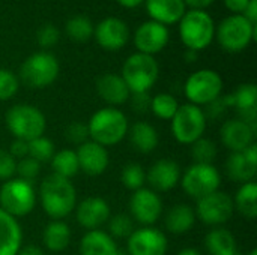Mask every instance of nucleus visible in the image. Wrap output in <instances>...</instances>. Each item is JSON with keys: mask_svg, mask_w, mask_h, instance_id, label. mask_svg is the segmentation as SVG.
<instances>
[{"mask_svg": "<svg viewBox=\"0 0 257 255\" xmlns=\"http://www.w3.org/2000/svg\"><path fill=\"white\" fill-rule=\"evenodd\" d=\"M39 197L44 212L51 219L66 218L77 206V191L74 185L60 176H47L39 188Z\"/></svg>", "mask_w": 257, "mask_h": 255, "instance_id": "f257e3e1", "label": "nucleus"}, {"mask_svg": "<svg viewBox=\"0 0 257 255\" xmlns=\"http://www.w3.org/2000/svg\"><path fill=\"white\" fill-rule=\"evenodd\" d=\"M128 119L126 116L114 108V107H105L93 113L87 123L89 137L92 141L108 147L116 146L120 143L125 135L128 134Z\"/></svg>", "mask_w": 257, "mask_h": 255, "instance_id": "f03ea898", "label": "nucleus"}, {"mask_svg": "<svg viewBox=\"0 0 257 255\" xmlns=\"http://www.w3.org/2000/svg\"><path fill=\"white\" fill-rule=\"evenodd\" d=\"M179 36L182 44L193 51L208 48L215 36V24L205 9H191L179 20Z\"/></svg>", "mask_w": 257, "mask_h": 255, "instance_id": "7ed1b4c3", "label": "nucleus"}, {"mask_svg": "<svg viewBox=\"0 0 257 255\" xmlns=\"http://www.w3.org/2000/svg\"><path fill=\"white\" fill-rule=\"evenodd\" d=\"M160 66L154 56L131 54L122 66V78L131 93H148L157 83Z\"/></svg>", "mask_w": 257, "mask_h": 255, "instance_id": "20e7f679", "label": "nucleus"}, {"mask_svg": "<svg viewBox=\"0 0 257 255\" xmlns=\"http://www.w3.org/2000/svg\"><path fill=\"white\" fill-rule=\"evenodd\" d=\"M5 120L9 132L15 138L24 141L42 137L47 128V120L42 111L29 104H18L11 107Z\"/></svg>", "mask_w": 257, "mask_h": 255, "instance_id": "39448f33", "label": "nucleus"}, {"mask_svg": "<svg viewBox=\"0 0 257 255\" xmlns=\"http://www.w3.org/2000/svg\"><path fill=\"white\" fill-rule=\"evenodd\" d=\"M36 192L32 183L21 179H9L0 186V209L12 218H23L33 212Z\"/></svg>", "mask_w": 257, "mask_h": 255, "instance_id": "423d86ee", "label": "nucleus"}, {"mask_svg": "<svg viewBox=\"0 0 257 255\" xmlns=\"http://www.w3.org/2000/svg\"><path fill=\"white\" fill-rule=\"evenodd\" d=\"M59 71L60 65L54 54L48 51H38L23 62L20 68V78L32 89H44L56 81Z\"/></svg>", "mask_w": 257, "mask_h": 255, "instance_id": "0eeeda50", "label": "nucleus"}, {"mask_svg": "<svg viewBox=\"0 0 257 255\" xmlns=\"http://www.w3.org/2000/svg\"><path fill=\"white\" fill-rule=\"evenodd\" d=\"M215 35L226 51L239 53L257 38V24H251L244 15L233 14L220 23Z\"/></svg>", "mask_w": 257, "mask_h": 255, "instance_id": "6e6552de", "label": "nucleus"}, {"mask_svg": "<svg viewBox=\"0 0 257 255\" xmlns=\"http://www.w3.org/2000/svg\"><path fill=\"white\" fill-rule=\"evenodd\" d=\"M205 111L193 104L179 105L176 114L172 119V134L181 144H193L203 137L206 131Z\"/></svg>", "mask_w": 257, "mask_h": 255, "instance_id": "1a4fd4ad", "label": "nucleus"}, {"mask_svg": "<svg viewBox=\"0 0 257 255\" xmlns=\"http://www.w3.org/2000/svg\"><path fill=\"white\" fill-rule=\"evenodd\" d=\"M185 96L193 105H208L218 99L223 92L221 75L212 69H200L185 81Z\"/></svg>", "mask_w": 257, "mask_h": 255, "instance_id": "9d476101", "label": "nucleus"}, {"mask_svg": "<svg viewBox=\"0 0 257 255\" xmlns=\"http://www.w3.org/2000/svg\"><path fill=\"white\" fill-rule=\"evenodd\" d=\"M179 183L185 194L199 200L218 191L221 176L212 164H193L181 176Z\"/></svg>", "mask_w": 257, "mask_h": 255, "instance_id": "9b49d317", "label": "nucleus"}, {"mask_svg": "<svg viewBox=\"0 0 257 255\" xmlns=\"http://www.w3.org/2000/svg\"><path fill=\"white\" fill-rule=\"evenodd\" d=\"M194 212L196 218L206 225H223L233 216V198L223 191H215L203 198H199Z\"/></svg>", "mask_w": 257, "mask_h": 255, "instance_id": "f8f14e48", "label": "nucleus"}, {"mask_svg": "<svg viewBox=\"0 0 257 255\" xmlns=\"http://www.w3.org/2000/svg\"><path fill=\"white\" fill-rule=\"evenodd\" d=\"M169 242L166 234L155 227L134 230L128 237V255H166Z\"/></svg>", "mask_w": 257, "mask_h": 255, "instance_id": "ddd939ff", "label": "nucleus"}, {"mask_svg": "<svg viewBox=\"0 0 257 255\" xmlns=\"http://www.w3.org/2000/svg\"><path fill=\"white\" fill-rule=\"evenodd\" d=\"M130 212L137 222L151 227L160 219L163 213V201L155 191L142 188L139 191H134V194L131 195Z\"/></svg>", "mask_w": 257, "mask_h": 255, "instance_id": "4468645a", "label": "nucleus"}, {"mask_svg": "<svg viewBox=\"0 0 257 255\" xmlns=\"http://www.w3.org/2000/svg\"><path fill=\"white\" fill-rule=\"evenodd\" d=\"M169 39H170V33L167 26L149 20L136 30L134 45L139 50V53L154 56L166 48Z\"/></svg>", "mask_w": 257, "mask_h": 255, "instance_id": "2eb2a0df", "label": "nucleus"}, {"mask_svg": "<svg viewBox=\"0 0 257 255\" xmlns=\"http://www.w3.org/2000/svg\"><path fill=\"white\" fill-rule=\"evenodd\" d=\"M93 36L104 50L117 51L126 45L130 39V29L120 18L107 17L93 27Z\"/></svg>", "mask_w": 257, "mask_h": 255, "instance_id": "dca6fc26", "label": "nucleus"}, {"mask_svg": "<svg viewBox=\"0 0 257 255\" xmlns=\"http://www.w3.org/2000/svg\"><path fill=\"white\" fill-rule=\"evenodd\" d=\"M220 137L223 144L232 152H242L251 144H254L256 125H250L241 119L227 120L220 129Z\"/></svg>", "mask_w": 257, "mask_h": 255, "instance_id": "f3484780", "label": "nucleus"}, {"mask_svg": "<svg viewBox=\"0 0 257 255\" xmlns=\"http://www.w3.org/2000/svg\"><path fill=\"white\" fill-rule=\"evenodd\" d=\"M226 173L230 180L241 185L253 182L257 174V146L251 144L242 152L232 153L226 162Z\"/></svg>", "mask_w": 257, "mask_h": 255, "instance_id": "a211bd4d", "label": "nucleus"}, {"mask_svg": "<svg viewBox=\"0 0 257 255\" xmlns=\"http://www.w3.org/2000/svg\"><path fill=\"white\" fill-rule=\"evenodd\" d=\"M80 170L87 176H101L108 167V152L104 146L87 140L77 149Z\"/></svg>", "mask_w": 257, "mask_h": 255, "instance_id": "6ab92c4d", "label": "nucleus"}, {"mask_svg": "<svg viewBox=\"0 0 257 255\" xmlns=\"http://www.w3.org/2000/svg\"><path fill=\"white\" fill-rule=\"evenodd\" d=\"M181 167L173 159L157 161L146 173V182H149L152 191L167 192L181 182Z\"/></svg>", "mask_w": 257, "mask_h": 255, "instance_id": "aec40b11", "label": "nucleus"}, {"mask_svg": "<svg viewBox=\"0 0 257 255\" xmlns=\"http://www.w3.org/2000/svg\"><path fill=\"white\" fill-rule=\"evenodd\" d=\"M77 207V221L86 230H98L104 225L110 216L111 210L108 203L101 197H89L83 200Z\"/></svg>", "mask_w": 257, "mask_h": 255, "instance_id": "412c9836", "label": "nucleus"}, {"mask_svg": "<svg viewBox=\"0 0 257 255\" xmlns=\"http://www.w3.org/2000/svg\"><path fill=\"white\" fill-rule=\"evenodd\" d=\"M98 95L110 105H122L131 98V92L123 78L117 74H104L96 80Z\"/></svg>", "mask_w": 257, "mask_h": 255, "instance_id": "4be33fe9", "label": "nucleus"}, {"mask_svg": "<svg viewBox=\"0 0 257 255\" xmlns=\"http://www.w3.org/2000/svg\"><path fill=\"white\" fill-rule=\"evenodd\" d=\"M146 11L152 21L160 24H175L185 14V2L184 0H145Z\"/></svg>", "mask_w": 257, "mask_h": 255, "instance_id": "5701e85b", "label": "nucleus"}, {"mask_svg": "<svg viewBox=\"0 0 257 255\" xmlns=\"http://www.w3.org/2000/svg\"><path fill=\"white\" fill-rule=\"evenodd\" d=\"M23 242L18 221L0 209V255H17Z\"/></svg>", "mask_w": 257, "mask_h": 255, "instance_id": "b1692460", "label": "nucleus"}, {"mask_svg": "<svg viewBox=\"0 0 257 255\" xmlns=\"http://www.w3.org/2000/svg\"><path fill=\"white\" fill-rule=\"evenodd\" d=\"M120 252L114 239L101 230L87 231L80 242L81 255H117Z\"/></svg>", "mask_w": 257, "mask_h": 255, "instance_id": "393cba45", "label": "nucleus"}, {"mask_svg": "<svg viewBox=\"0 0 257 255\" xmlns=\"http://www.w3.org/2000/svg\"><path fill=\"white\" fill-rule=\"evenodd\" d=\"M233 107L238 110L241 120L256 125L257 120V87L253 83L241 84L233 93Z\"/></svg>", "mask_w": 257, "mask_h": 255, "instance_id": "a878e982", "label": "nucleus"}, {"mask_svg": "<svg viewBox=\"0 0 257 255\" xmlns=\"http://www.w3.org/2000/svg\"><path fill=\"white\" fill-rule=\"evenodd\" d=\"M206 251L211 255H242L235 236L226 228H214L205 237Z\"/></svg>", "mask_w": 257, "mask_h": 255, "instance_id": "bb28decb", "label": "nucleus"}, {"mask_svg": "<svg viewBox=\"0 0 257 255\" xmlns=\"http://www.w3.org/2000/svg\"><path fill=\"white\" fill-rule=\"evenodd\" d=\"M128 134L133 147L140 153L154 152L160 143L157 129L146 122H136L131 128H128Z\"/></svg>", "mask_w": 257, "mask_h": 255, "instance_id": "cd10ccee", "label": "nucleus"}, {"mask_svg": "<svg viewBox=\"0 0 257 255\" xmlns=\"http://www.w3.org/2000/svg\"><path fill=\"white\" fill-rule=\"evenodd\" d=\"M44 245L51 252H62L71 243V228L62 219H51L42 234Z\"/></svg>", "mask_w": 257, "mask_h": 255, "instance_id": "c85d7f7f", "label": "nucleus"}, {"mask_svg": "<svg viewBox=\"0 0 257 255\" xmlns=\"http://www.w3.org/2000/svg\"><path fill=\"white\" fill-rule=\"evenodd\" d=\"M196 212L188 204H176L166 216V228L173 234H185L196 224Z\"/></svg>", "mask_w": 257, "mask_h": 255, "instance_id": "c756f323", "label": "nucleus"}, {"mask_svg": "<svg viewBox=\"0 0 257 255\" xmlns=\"http://www.w3.org/2000/svg\"><path fill=\"white\" fill-rule=\"evenodd\" d=\"M235 209L247 219H256L257 216V185L254 182L244 183L233 200Z\"/></svg>", "mask_w": 257, "mask_h": 255, "instance_id": "7c9ffc66", "label": "nucleus"}, {"mask_svg": "<svg viewBox=\"0 0 257 255\" xmlns=\"http://www.w3.org/2000/svg\"><path fill=\"white\" fill-rule=\"evenodd\" d=\"M51 168H53V174L60 176L63 179L69 180L71 177H74L80 171L75 150L63 149L54 153V156L51 158Z\"/></svg>", "mask_w": 257, "mask_h": 255, "instance_id": "2f4dec72", "label": "nucleus"}, {"mask_svg": "<svg viewBox=\"0 0 257 255\" xmlns=\"http://www.w3.org/2000/svg\"><path fill=\"white\" fill-rule=\"evenodd\" d=\"M66 35L75 42H86L93 36V24L86 15H74L66 21Z\"/></svg>", "mask_w": 257, "mask_h": 255, "instance_id": "473e14b6", "label": "nucleus"}, {"mask_svg": "<svg viewBox=\"0 0 257 255\" xmlns=\"http://www.w3.org/2000/svg\"><path fill=\"white\" fill-rule=\"evenodd\" d=\"M179 108L176 98L170 93H158L151 99L152 113L163 120H172Z\"/></svg>", "mask_w": 257, "mask_h": 255, "instance_id": "72a5a7b5", "label": "nucleus"}, {"mask_svg": "<svg viewBox=\"0 0 257 255\" xmlns=\"http://www.w3.org/2000/svg\"><path fill=\"white\" fill-rule=\"evenodd\" d=\"M217 144L208 138H199L191 144V156L194 164H212L217 158Z\"/></svg>", "mask_w": 257, "mask_h": 255, "instance_id": "f704fd0d", "label": "nucleus"}, {"mask_svg": "<svg viewBox=\"0 0 257 255\" xmlns=\"http://www.w3.org/2000/svg\"><path fill=\"white\" fill-rule=\"evenodd\" d=\"M120 180L123 183V186H126L131 191H139L143 188V185L146 183V171L145 168L137 164V162H131L126 164L122 168L120 173Z\"/></svg>", "mask_w": 257, "mask_h": 255, "instance_id": "c9c22d12", "label": "nucleus"}, {"mask_svg": "<svg viewBox=\"0 0 257 255\" xmlns=\"http://www.w3.org/2000/svg\"><path fill=\"white\" fill-rule=\"evenodd\" d=\"M54 153V143L44 135L29 141V156L38 161L39 164L51 161Z\"/></svg>", "mask_w": 257, "mask_h": 255, "instance_id": "e433bc0d", "label": "nucleus"}, {"mask_svg": "<svg viewBox=\"0 0 257 255\" xmlns=\"http://www.w3.org/2000/svg\"><path fill=\"white\" fill-rule=\"evenodd\" d=\"M108 222V234L116 239H128L134 231V222L131 216L125 213H117L110 216Z\"/></svg>", "mask_w": 257, "mask_h": 255, "instance_id": "4c0bfd02", "label": "nucleus"}, {"mask_svg": "<svg viewBox=\"0 0 257 255\" xmlns=\"http://www.w3.org/2000/svg\"><path fill=\"white\" fill-rule=\"evenodd\" d=\"M39 173H41V164L30 156H26L17 162L15 174H18V179H21L24 182H29L33 185V182L38 179Z\"/></svg>", "mask_w": 257, "mask_h": 255, "instance_id": "58836bf2", "label": "nucleus"}, {"mask_svg": "<svg viewBox=\"0 0 257 255\" xmlns=\"http://www.w3.org/2000/svg\"><path fill=\"white\" fill-rule=\"evenodd\" d=\"M20 87V81L17 75L8 69L0 68V101L12 99Z\"/></svg>", "mask_w": 257, "mask_h": 255, "instance_id": "ea45409f", "label": "nucleus"}, {"mask_svg": "<svg viewBox=\"0 0 257 255\" xmlns=\"http://www.w3.org/2000/svg\"><path fill=\"white\" fill-rule=\"evenodd\" d=\"M59 38H60V32L53 24H44L36 32V41H38V44L42 48H51V47H54L59 42Z\"/></svg>", "mask_w": 257, "mask_h": 255, "instance_id": "a19ab883", "label": "nucleus"}, {"mask_svg": "<svg viewBox=\"0 0 257 255\" xmlns=\"http://www.w3.org/2000/svg\"><path fill=\"white\" fill-rule=\"evenodd\" d=\"M65 137L71 144H77L81 146L83 143H86L89 140V129L87 125L81 123V122H72L71 125H68V128L65 129Z\"/></svg>", "mask_w": 257, "mask_h": 255, "instance_id": "79ce46f5", "label": "nucleus"}, {"mask_svg": "<svg viewBox=\"0 0 257 255\" xmlns=\"http://www.w3.org/2000/svg\"><path fill=\"white\" fill-rule=\"evenodd\" d=\"M17 171V159L5 149H0V180L14 179Z\"/></svg>", "mask_w": 257, "mask_h": 255, "instance_id": "37998d69", "label": "nucleus"}, {"mask_svg": "<svg viewBox=\"0 0 257 255\" xmlns=\"http://www.w3.org/2000/svg\"><path fill=\"white\" fill-rule=\"evenodd\" d=\"M151 99L152 98H149L148 93H133L131 98L133 110L137 113H146L151 108Z\"/></svg>", "mask_w": 257, "mask_h": 255, "instance_id": "c03bdc74", "label": "nucleus"}, {"mask_svg": "<svg viewBox=\"0 0 257 255\" xmlns=\"http://www.w3.org/2000/svg\"><path fill=\"white\" fill-rule=\"evenodd\" d=\"M9 153H11L15 159H18V161L23 159V158H26V156H29V141L15 138V140L11 143Z\"/></svg>", "mask_w": 257, "mask_h": 255, "instance_id": "a18cd8bd", "label": "nucleus"}, {"mask_svg": "<svg viewBox=\"0 0 257 255\" xmlns=\"http://www.w3.org/2000/svg\"><path fill=\"white\" fill-rule=\"evenodd\" d=\"M248 2L250 0H224V5L230 12H233L236 15H242Z\"/></svg>", "mask_w": 257, "mask_h": 255, "instance_id": "49530a36", "label": "nucleus"}, {"mask_svg": "<svg viewBox=\"0 0 257 255\" xmlns=\"http://www.w3.org/2000/svg\"><path fill=\"white\" fill-rule=\"evenodd\" d=\"M251 24H257V0H250L244 14H242Z\"/></svg>", "mask_w": 257, "mask_h": 255, "instance_id": "de8ad7c7", "label": "nucleus"}, {"mask_svg": "<svg viewBox=\"0 0 257 255\" xmlns=\"http://www.w3.org/2000/svg\"><path fill=\"white\" fill-rule=\"evenodd\" d=\"M17 255H45V254H44V251H42L39 246H36V245H27V246H24V248H20V251H18V254Z\"/></svg>", "mask_w": 257, "mask_h": 255, "instance_id": "09e8293b", "label": "nucleus"}, {"mask_svg": "<svg viewBox=\"0 0 257 255\" xmlns=\"http://www.w3.org/2000/svg\"><path fill=\"white\" fill-rule=\"evenodd\" d=\"M184 2H185V5L191 6L193 9H205L214 3V0H184Z\"/></svg>", "mask_w": 257, "mask_h": 255, "instance_id": "8fccbe9b", "label": "nucleus"}, {"mask_svg": "<svg viewBox=\"0 0 257 255\" xmlns=\"http://www.w3.org/2000/svg\"><path fill=\"white\" fill-rule=\"evenodd\" d=\"M143 2H145V0H117L119 5H122V6H125V8H130V9L137 8V6L142 5Z\"/></svg>", "mask_w": 257, "mask_h": 255, "instance_id": "3c124183", "label": "nucleus"}, {"mask_svg": "<svg viewBox=\"0 0 257 255\" xmlns=\"http://www.w3.org/2000/svg\"><path fill=\"white\" fill-rule=\"evenodd\" d=\"M184 59L190 63H193L194 60H197V51H193V50H187V53L184 54Z\"/></svg>", "mask_w": 257, "mask_h": 255, "instance_id": "603ef678", "label": "nucleus"}, {"mask_svg": "<svg viewBox=\"0 0 257 255\" xmlns=\"http://www.w3.org/2000/svg\"><path fill=\"white\" fill-rule=\"evenodd\" d=\"M178 255H202V254H200V251H199V249H196V248H185V249L179 251V254Z\"/></svg>", "mask_w": 257, "mask_h": 255, "instance_id": "864d4df0", "label": "nucleus"}, {"mask_svg": "<svg viewBox=\"0 0 257 255\" xmlns=\"http://www.w3.org/2000/svg\"><path fill=\"white\" fill-rule=\"evenodd\" d=\"M248 255H257V251H256V249H253V251H251V252H250Z\"/></svg>", "mask_w": 257, "mask_h": 255, "instance_id": "5fc2aeb1", "label": "nucleus"}, {"mask_svg": "<svg viewBox=\"0 0 257 255\" xmlns=\"http://www.w3.org/2000/svg\"><path fill=\"white\" fill-rule=\"evenodd\" d=\"M117 255H128V254H125V252H119Z\"/></svg>", "mask_w": 257, "mask_h": 255, "instance_id": "6e6d98bb", "label": "nucleus"}]
</instances>
